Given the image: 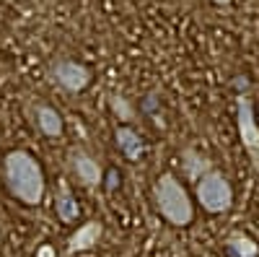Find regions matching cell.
Wrapping results in <instances>:
<instances>
[{
  "instance_id": "cell-1",
  "label": "cell",
  "mask_w": 259,
  "mask_h": 257,
  "mask_svg": "<svg viewBox=\"0 0 259 257\" xmlns=\"http://www.w3.org/2000/svg\"><path fill=\"white\" fill-rule=\"evenodd\" d=\"M0 177L8 190V195L26 208H36L45 200L47 177L39 159L26 148H13L0 161Z\"/></svg>"
},
{
  "instance_id": "cell-2",
  "label": "cell",
  "mask_w": 259,
  "mask_h": 257,
  "mask_svg": "<svg viewBox=\"0 0 259 257\" xmlns=\"http://www.w3.org/2000/svg\"><path fill=\"white\" fill-rule=\"evenodd\" d=\"M153 205L158 210V216L177 229H184L194 221V203L189 198L187 187L182 185V179L177 174H171V171H163V174L156 177Z\"/></svg>"
},
{
  "instance_id": "cell-3",
  "label": "cell",
  "mask_w": 259,
  "mask_h": 257,
  "mask_svg": "<svg viewBox=\"0 0 259 257\" xmlns=\"http://www.w3.org/2000/svg\"><path fill=\"white\" fill-rule=\"evenodd\" d=\"M194 198L202 205L205 213H228L233 205V185L221 169H210L205 177L194 182Z\"/></svg>"
},
{
  "instance_id": "cell-4",
  "label": "cell",
  "mask_w": 259,
  "mask_h": 257,
  "mask_svg": "<svg viewBox=\"0 0 259 257\" xmlns=\"http://www.w3.org/2000/svg\"><path fill=\"white\" fill-rule=\"evenodd\" d=\"M236 127H239V140L244 145V151L254 171L259 174V120H256V109L249 94L236 96Z\"/></svg>"
},
{
  "instance_id": "cell-5",
  "label": "cell",
  "mask_w": 259,
  "mask_h": 257,
  "mask_svg": "<svg viewBox=\"0 0 259 257\" xmlns=\"http://www.w3.org/2000/svg\"><path fill=\"white\" fill-rule=\"evenodd\" d=\"M47 76H50L52 83H57L60 89L68 91V94H83L94 83V70L89 65H83V62H78V60H70V57L52 60L50 68H47Z\"/></svg>"
},
{
  "instance_id": "cell-6",
  "label": "cell",
  "mask_w": 259,
  "mask_h": 257,
  "mask_svg": "<svg viewBox=\"0 0 259 257\" xmlns=\"http://www.w3.org/2000/svg\"><path fill=\"white\" fill-rule=\"evenodd\" d=\"M65 161H68L70 174L75 177V182H78L83 190L94 192L96 187H101V182H104V169L99 166L96 156L89 151V148H83V145H70Z\"/></svg>"
},
{
  "instance_id": "cell-7",
  "label": "cell",
  "mask_w": 259,
  "mask_h": 257,
  "mask_svg": "<svg viewBox=\"0 0 259 257\" xmlns=\"http://www.w3.org/2000/svg\"><path fill=\"white\" fill-rule=\"evenodd\" d=\"M114 145H117V151L133 164H138L145 154V140L140 138V133L133 125H117L114 127Z\"/></svg>"
},
{
  "instance_id": "cell-8",
  "label": "cell",
  "mask_w": 259,
  "mask_h": 257,
  "mask_svg": "<svg viewBox=\"0 0 259 257\" xmlns=\"http://www.w3.org/2000/svg\"><path fill=\"white\" fill-rule=\"evenodd\" d=\"M101 234H104V226L99 221H85L80 224L70 237H68V252L75 254V252H89L99 244L101 239Z\"/></svg>"
},
{
  "instance_id": "cell-9",
  "label": "cell",
  "mask_w": 259,
  "mask_h": 257,
  "mask_svg": "<svg viewBox=\"0 0 259 257\" xmlns=\"http://www.w3.org/2000/svg\"><path fill=\"white\" fill-rule=\"evenodd\" d=\"M34 122L39 127V133L47 135V138H62L65 135V120H62V115L55 109V106H50V104H36Z\"/></svg>"
},
{
  "instance_id": "cell-10",
  "label": "cell",
  "mask_w": 259,
  "mask_h": 257,
  "mask_svg": "<svg viewBox=\"0 0 259 257\" xmlns=\"http://www.w3.org/2000/svg\"><path fill=\"white\" fill-rule=\"evenodd\" d=\"M182 169H184V177L189 182H197L200 177H205L215 166L202 151H197V148H184L182 151Z\"/></svg>"
},
{
  "instance_id": "cell-11",
  "label": "cell",
  "mask_w": 259,
  "mask_h": 257,
  "mask_svg": "<svg viewBox=\"0 0 259 257\" xmlns=\"http://www.w3.org/2000/svg\"><path fill=\"white\" fill-rule=\"evenodd\" d=\"M55 213L62 224H75L78 216H80V205H78V198L73 195V190L68 185H60L57 195H55Z\"/></svg>"
},
{
  "instance_id": "cell-12",
  "label": "cell",
  "mask_w": 259,
  "mask_h": 257,
  "mask_svg": "<svg viewBox=\"0 0 259 257\" xmlns=\"http://www.w3.org/2000/svg\"><path fill=\"white\" fill-rule=\"evenodd\" d=\"M226 252L231 257H259V244L244 231H233L226 237Z\"/></svg>"
},
{
  "instance_id": "cell-13",
  "label": "cell",
  "mask_w": 259,
  "mask_h": 257,
  "mask_svg": "<svg viewBox=\"0 0 259 257\" xmlns=\"http://www.w3.org/2000/svg\"><path fill=\"white\" fill-rule=\"evenodd\" d=\"M109 109L114 112V117H119L122 122H130L135 115H138V109L133 104H130L124 96H119V94H109Z\"/></svg>"
},
{
  "instance_id": "cell-14",
  "label": "cell",
  "mask_w": 259,
  "mask_h": 257,
  "mask_svg": "<svg viewBox=\"0 0 259 257\" xmlns=\"http://www.w3.org/2000/svg\"><path fill=\"white\" fill-rule=\"evenodd\" d=\"M156 106H161V99H158L156 91H150V94L143 99V104H140V112H143V115H150V112L156 109Z\"/></svg>"
},
{
  "instance_id": "cell-15",
  "label": "cell",
  "mask_w": 259,
  "mask_h": 257,
  "mask_svg": "<svg viewBox=\"0 0 259 257\" xmlns=\"http://www.w3.org/2000/svg\"><path fill=\"white\" fill-rule=\"evenodd\" d=\"M119 182H122V174H119L117 169H109V174H106V179H104L101 185L112 192V190H117V185H119Z\"/></svg>"
},
{
  "instance_id": "cell-16",
  "label": "cell",
  "mask_w": 259,
  "mask_h": 257,
  "mask_svg": "<svg viewBox=\"0 0 259 257\" xmlns=\"http://www.w3.org/2000/svg\"><path fill=\"white\" fill-rule=\"evenodd\" d=\"M36 257H57V252H55L52 244H41V247L36 249Z\"/></svg>"
},
{
  "instance_id": "cell-17",
  "label": "cell",
  "mask_w": 259,
  "mask_h": 257,
  "mask_svg": "<svg viewBox=\"0 0 259 257\" xmlns=\"http://www.w3.org/2000/svg\"><path fill=\"white\" fill-rule=\"evenodd\" d=\"M212 3H215V6H223V8H226V6H231V0H212Z\"/></svg>"
},
{
  "instance_id": "cell-18",
  "label": "cell",
  "mask_w": 259,
  "mask_h": 257,
  "mask_svg": "<svg viewBox=\"0 0 259 257\" xmlns=\"http://www.w3.org/2000/svg\"><path fill=\"white\" fill-rule=\"evenodd\" d=\"M256 120H259V117H256Z\"/></svg>"
}]
</instances>
